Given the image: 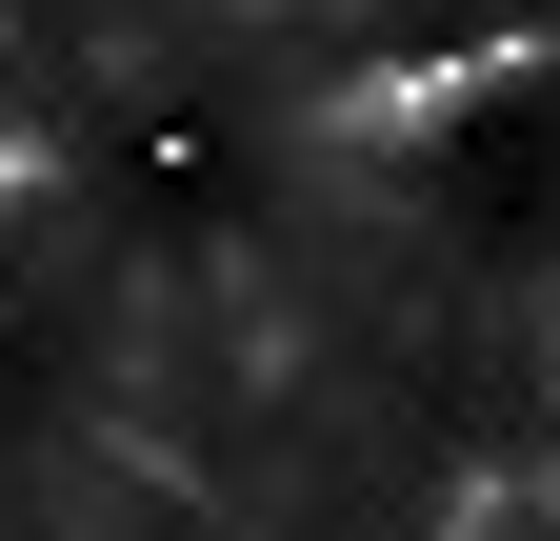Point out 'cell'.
I'll list each match as a JSON object with an SVG mask.
<instances>
[{
	"label": "cell",
	"instance_id": "obj_1",
	"mask_svg": "<svg viewBox=\"0 0 560 541\" xmlns=\"http://www.w3.org/2000/svg\"><path fill=\"white\" fill-rule=\"evenodd\" d=\"M21 181H40V141H21V120H0V200H21Z\"/></svg>",
	"mask_w": 560,
	"mask_h": 541
}]
</instances>
